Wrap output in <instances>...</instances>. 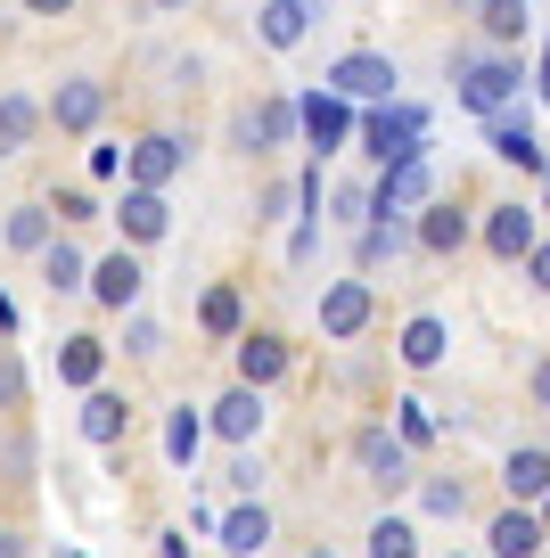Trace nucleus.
<instances>
[{
	"instance_id": "cd10ccee",
	"label": "nucleus",
	"mask_w": 550,
	"mask_h": 558,
	"mask_svg": "<svg viewBox=\"0 0 550 558\" xmlns=\"http://www.w3.org/2000/svg\"><path fill=\"white\" fill-rule=\"evenodd\" d=\"M34 99H17V90H9V99H0V157H17L25 140H34Z\"/></svg>"
},
{
	"instance_id": "9b49d317",
	"label": "nucleus",
	"mask_w": 550,
	"mask_h": 558,
	"mask_svg": "<svg viewBox=\"0 0 550 558\" xmlns=\"http://www.w3.org/2000/svg\"><path fill=\"white\" fill-rule=\"evenodd\" d=\"M223 444H247V436H263V386H230L223 402H214V418H206Z\"/></svg>"
},
{
	"instance_id": "6ab92c4d",
	"label": "nucleus",
	"mask_w": 550,
	"mask_h": 558,
	"mask_svg": "<svg viewBox=\"0 0 550 558\" xmlns=\"http://www.w3.org/2000/svg\"><path fill=\"white\" fill-rule=\"evenodd\" d=\"M41 288H50V296H74V288H91L83 246H67V239H50V246H41Z\"/></svg>"
},
{
	"instance_id": "bb28decb",
	"label": "nucleus",
	"mask_w": 550,
	"mask_h": 558,
	"mask_svg": "<svg viewBox=\"0 0 550 558\" xmlns=\"http://www.w3.org/2000/svg\"><path fill=\"white\" fill-rule=\"evenodd\" d=\"M99 362H107L99 337H67V353H58V378H67V386H99Z\"/></svg>"
},
{
	"instance_id": "72a5a7b5",
	"label": "nucleus",
	"mask_w": 550,
	"mask_h": 558,
	"mask_svg": "<svg viewBox=\"0 0 550 558\" xmlns=\"http://www.w3.org/2000/svg\"><path fill=\"white\" fill-rule=\"evenodd\" d=\"M395 436L403 444H428L435 436V411H428V402H395Z\"/></svg>"
},
{
	"instance_id": "2eb2a0df",
	"label": "nucleus",
	"mask_w": 550,
	"mask_h": 558,
	"mask_svg": "<svg viewBox=\"0 0 550 558\" xmlns=\"http://www.w3.org/2000/svg\"><path fill=\"white\" fill-rule=\"evenodd\" d=\"M91 296H99L107 313L140 304V263H132V255H107V263H91Z\"/></svg>"
},
{
	"instance_id": "aec40b11",
	"label": "nucleus",
	"mask_w": 550,
	"mask_h": 558,
	"mask_svg": "<svg viewBox=\"0 0 550 558\" xmlns=\"http://www.w3.org/2000/svg\"><path fill=\"white\" fill-rule=\"evenodd\" d=\"M493 157H501V165H517V173H550L542 140H534L526 123H510V116H493Z\"/></svg>"
},
{
	"instance_id": "a211bd4d",
	"label": "nucleus",
	"mask_w": 550,
	"mask_h": 558,
	"mask_svg": "<svg viewBox=\"0 0 550 558\" xmlns=\"http://www.w3.org/2000/svg\"><path fill=\"white\" fill-rule=\"evenodd\" d=\"M419 230H403L395 214H379V222H361V239H354V255H361V271H379V263H395L403 246H411Z\"/></svg>"
},
{
	"instance_id": "7c9ffc66",
	"label": "nucleus",
	"mask_w": 550,
	"mask_h": 558,
	"mask_svg": "<svg viewBox=\"0 0 550 558\" xmlns=\"http://www.w3.org/2000/svg\"><path fill=\"white\" fill-rule=\"evenodd\" d=\"M370 558H419V534L403 518H379L370 525Z\"/></svg>"
},
{
	"instance_id": "9d476101",
	"label": "nucleus",
	"mask_w": 550,
	"mask_h": 558,
	"mask_svg": "<svg viewBox=\"0 0 550 558\" xmlns=\"http://www.w3.org/2000/svg\"><path fill=\"white\" fill-rule=\"evenodd\" d=\"M321 329L328 337H361L370 329V279H337V288H328L321 296Z\"/></svg>"
},
{
	"instance_id": "6e6552de",
	"label": "nucleus",
	"mask_w": 550,
	"mask_h": 558,
	"mask_svg": "<svg viewBox=\"0 0 550 558\" xmlns=\"http://www.w3.org/2000/svg\"><path fill=\"white\" fill-rule=\"evenodd\" d=\"M501 493H510V501H542L550 493V444H517L510 460H501Z\"/></svg>"
},
{
	"instance_id": "f8f14e48",
	"label": "nucleus",
	"mask_w": 550,
	"mask_h": 558,
	"mask_svg": "<svg viewBox=\"0 0 550 558\" xmlns=\"http://www.w3.org/2000/svg\"><path fill=\"white\" fill-rule=\"evenodd\" d=\"M181 165H190V148H181V140H172V132L140 140V148H132V190H165V181L181 173Z\"/></svg>"
},
{
	"instance_id": "393cba45",
	"label": "nucleus",
	"mask_w": 550,
	"mask_h": 558,
	"mask_svg": "<svg viewBox=\"0 0 550 558\" xmlns=\"http://www.w3.org/2000/svg\"><path fill=\"white\" fill-rule=\"evenodd\" d=\"M444 345H452V337H444V320H435V313H419L411 329H403V362H411V369H435V362H444Z\"/></svg>"
},
{
	"instance_id": "f3484780",
	"label": "nucleus",
	"mask_w": 550,
	"mask_h": 558,
	"mask_svg": "<svg viewBox=\"0 0 550 558\" xmlns=\"http://www.w3.org/2000/svg\"><path fill=\"white\" fill-rule=\"evenodd\" d=\"M123 427H132V402L91 386V395H83V444H123Z\"/></svg>"
},
{
	"instance_id": "20e7f679",
	"label": "nucleus",
	"mask_w": 550,
	"mask_h": 558,
	"mask_svg": "<svg viewBox=\"0 0 550 558\" xmlns=\"http://www.w3.org/2000/svg\"><path fill=\"white\" fill-rule=\"evenodd\" d=\"M354 460H361V476H370L379 493H403V485H411V444L386 436V427H361V436H354Z\"/></svg>"
},
{
	"instance_id": "f257e3e1",
	"label": "nucleus",
	"mask_w": 550,
	"mask_h": 558,
	"mask_svg": "<svg viewBox=\"0 0 550 558\" xmlns=\"http://www.w3.org/2000/svg\"><path fill=\"white\" fill-rule=\"evenodd\" d=\"M361 148L379 157V173L403 165V157H419V148H428V107H395L386 99L379 116H361Z\"/></svg>"
},
{
	"instance_id": "473e14b6",
	"label": "nucleus",
	"mask_w": 550,
	"mask_h": 558,
	"mask_svg": "<svg viewBox=\"0 0 550 558\" xmlns=\"http://www.w3.org/2000/svg\"><path fill=\"white\" fill-rule=\"evenodd\" d=\"M198 320H206V337H239V296H230V288H214V296L198 304Z\"/></svg>"
},
{
	"instance_id": "c9c22d12",
	"label": "nucleus",
	"mask_w": 550,
	"mask_h": 558,
	"mask_svg": "<svg viewBox=\"0 0 550 558\" xmlns=\"http://www.w3.org/2000/svg\"><path fill=\"white\" fill-rule=\"evenodd\" d=\"M9 402H25V369L17 362H0V411H9Z\"/></svg>"
},
{
	"instance_id": "39448f33",
	"label": "nucleus",
	"mask_w": 550,
	"mask_h": 558,
	"mask_svg": "<svg viewBox=\"0 0 550 558\" xmlns=\"http://www.w3.org/2000/svg\"><path fill=\"white\" fill-rule=\"evenodd\" d=\"M395 58H379V50H354V58H337V66H328V90H337V99H395Z\"/></svg>"
},
{
	"instance_id": "ddd939ff",
	"label": "nucleus",
	"mask_w": 550,
	"mask_h": 558,
	"mask_svg": "<svg viewBox=\"0 0 550 558\" xmlns=\"http://www.w3.org/2000/svg\"><path fill=\"white\" fill-rule=\"evenodd\" d=\"M214 534H223V550H230V558H263V550H272V518H263V501L230 509V518L214 525Z\"/></svg>"
},
{
	"instance_id": "2f4dec72",
	"label": "nucleus",
	"mask_w": 550,
	"mask_h": 558,
	"mask_svg": "<svg viewBox=\"0 0 550 558\" xmlns=\"http://www.w3.org/2000/svg\"><path fill=\"white\" fill-rule=\"evenodd\" d=\"M9 246L41 255V246H50V214H41V206H17V214H9Z\"/></svg>"
},
{
	"instance_id": "4be33fe9",
	"label": "nucleus",
	"mask_w": 550,
	"mask_h": 558,
	"mask_svg": "<svg viewBox=\"0 0 550 558\" xmlns=\"http://www.w3.org/2000/svg\"><path fill=\"white\" fill-rule=\"evenodd\" d=\"M99 107H107L99 83H58L50 116H58V132H91V123H99Z\"/></svg>"
},
{
	"instance_id": "c03bdc74",
	"label": "nucleus",
	"mask_w": 550,
	"mask_h": 558,
	"mask_svg": "<svg viewBox=\"0 0 550 558\" xmlns=\"http://www.w3.org/2000/svg\"><path fill=\"white\" fill-rule=\"evenodd\" d=\"M0 558H17V550H9V534H0Z\"/></svg>"
},
{
	"instance_id": "1a4fd4ad",
	"label": "nucleus",
	"mask_w": 550,
	"mask_h": 558,
	"mask_svg": "<svg viewBox=\"0 0 550 558\" xmlns=\"http://www.w3.org/2000/svg\"><path fill=\"white\" fill-rule=\"evenodd\" d=\"M485 542H493V558H542V542H550V534H542V509H526V501L501 509Z\"/></svg>"
},
{
	"instance_id": "c85d7f7f",
	"label": "nucleus",
	"mask_w": 550,
	"mask_h": 558,
	"mask_svg": "<svg viewBox=\"0 0 550 558\" xmlns=\"http://www.w3.org/2000/svg\"><path fill=\"white\" fill-rule=\"evenodd\" d=\"M526 17H534V9H526V0H485V41H517V34H526Z\"/></svg>"
},
{
	"instance_id": "49530a36",
	"label": "nucleus",
	"mask_w": 550,
	"mask_h": 558,
	"mask_svg": "<svg viewBox=\"0 0 550 558\" xmlns=\"http://www.w3.org/2000/svg\"><path fill=\"white\" fill-rule=\"evenodd\" d=\"M542 214H550V206H542Z\"/></svg>"
},
{
	"instance_id": "c756f323",
	"label": "nucleus",
	"mask_w": 550,
	"mask_h": 558,
	"mask_svg": "<svg viewBox=\"0 0 550 558\" xmlns=\"http://www.w3.org/2000/svg\"><path fill=\"white\" fill-rule=\"evenodd\" d=\"M419 509H428V518H461L468 485H461V476H428V485H419Z\"/></svg>"
},
{
	"instance_id": "37998d69",
	"label": "nucleus",
	"mask_w": 550,
	"mask_h": 558,
	"mask_svg": "<svg viewBox=\"0 0 550 558\" xmlns=\"http://www.w3.org/2000/svg\"><path fill=\"white\" fill-rule=\"evenodd\" d=\"M156 9H190V0H156Z\"/></svg>"
},
{
	"instance_id": "5701e85b",
	"label": "nucleus",
	"mask_w": 550,
	"mask_h": 558,
	"mask_svg": "<svg viewBox=\"0 0 550 558\" xmlns=\"http://www.w3.org/2000/svg\"><path fill=\"white\" fill-rule=\"evenodd\" d=\"M296 123H304V107H296V99H263L255 116H247V140H255V148H288Z\"/></svg>"
},
{
	"instance_id": "f704fd0d",
	"label": "nucleus",
	"mask_w": 550,
	"mask_h": 558,
	"mask_svg": "<svg viewBox=\"0 0 550 558\" xmlns=\"http://www.w3.org/2000/svg\"><path fill=\"white\" fill-rule=\"evenodd\" d=\"M156 345H165V337H156V320H123V353H156Z\"/></svg>"
},
{
	"instance_id": "58836bf2",
	"label": "nucleus",
	"mask_w": 550,
	"mask_h": 558,
	"mask_svg": "<svg viewBox=\"0 0 550 558\" xmlns=\"http://www.w3.org/2000/svg\"><path fill=\"white\" fill-rule=\"evenodd\" d=\"M534 402H550V362H542V369H534Z\"/></svg>"
},
{
	"instance_id": "b1692460",
	"label": "nucleus",
	"mask_w": 550,
	"mask_h": 558,
	"mask_svg": "<svg viewBox=\"0 0 550 558\" xmlns=\"http://www.w3.org/2000/svg\"><path fill=\"white\" fill-rule=\"evenodd\" d=\"M288 369V345L279 337H239V386H272Z\"/></svg>"
},
{
	"instance_id": "4c0bfd02",
	"label": "nucleus",
	"mask_w": 550,
	"mask_h": 558,
	"mask_svg": "<svg viewBox=\"0 0 550 558\" xmlns=\"http://www.w3.org/2000/svg\"><path fill=\"white\" fill-rule=\"evenodd\" d=\"M25 9H34V17H67L74 0H25Z\"/></svg>"
},
{
	"instance_id": "dca6fc26",
	"label": "nucleus",
	"mask_w": 550,
	"mask_h": 558,
	"mask_svg": "<svg viewBox=\"0 0 550 558\" xmlns=\"http://www.w3.org/2000/svg\"><path fill=\"white\" fill-rule=\"evenodd\" d=\"M116 222H123V239H140V246L165 239V222H172V214H165V190H123Z\"/></svg>"
},
{
	"instance_id": "79ce46f5",
	"label": "nucleus",
	"mask_w": 550,
	"mask_h": 558,
	"mask_svg": "<svg viewBox=\"0 0 550 558\" xmlns=\"http://www.w3.org/2000/svg\"><path fill=\"white\" fill-rule=\"evenodd\" d=\"M534 509H542V534H550V493H542V501H534Z\"/></svg>"
},
{
	"instance_id": "0eeeda50",
	"label": "nucleus",
	"mask_w": 550,
	"mask_h": 558,
	"mask_svg": "<svg viewBox=\"0 0 550 558\" xmlns=\"http://www.w3.org/2000/svg\"><path fill=\"white\" fill-rule=\"evenodd\" d=\"M345 132H354V99H337V90H312V99H304V140L321 148V157H337Z\"/></svg>"
},
{
	"instance_id": "423d86ee",
	"label": "nucleus",
	"mask_w": 550,
	"mask_h": 558,
	"mask_svg": "<svg viewBox=\"0 0 550 558\" xmlns=\"http://www.w3.org/2000/svg\"><path fill=\"white\" fill-rule=\"evenodd\" d=\"M534 246H542V239H534V206H517V197H510V206L485 214V255H493V263H526Z\"/></svg>"
},
{
	"instance_id": "4468645a",
	"label": "nucleus",
	"mask_w": 550,
	"mask_h": 558,
	"mask_svg": "<svg viewBox=\"0 0 550 558\" xmlns=\"http://www.w3.org/2000/svg\"><path fill=\"white\" fill-rule=\"evenodd\" d=\"M304 25H312V0H263V9H255V34L272 41V50H296Z\"/></svg>"
},
{
	"instance_id": "412c9836",
	"label": "nucleus",
	"mask_w": 550,
	"mask_h": 558,
	"mask_svg": "<svg viewBox=\"0 0 550 558\" xmlns=\"http://www.w3.org/2000/svg\"><path fill=\"white\" fill-rule=\"evenodd\" d=\"M419 246H428V255H461V246H468V214L435 197V206L419 214Z\"/></svg>"
},
{
	"instance_id": "a19ab883",
	"label": "nucleus",
	"mask_w": 550,
	"mask_h": 558,
	"mask_svg": "<svg viewBox=\"0 0 550 558\" xmlns=\"http://www.w3.org/2000/svg\"><path fill=\"white\" fill-rule=\"evenodd\" d=\"M534 90H542V99H550V50H542V83H534Z\"/></svg>"
},
{
	"instance_id": "ea45409f",
	"label": "nucleus",
	"mask_w": 550,
	"mask_h": 558,
	"mask_svg": "<svg viewBox=\"0 0 550 558\" xmlns=\"http://www.w3.org/2000/svg\"><path fill=\"white\" fill-rule=\"evenodd\" d=\"M9 329H17V304H9V296H0V337H9Z\"/></svg>"
},
{
	"instance_id": "a878e982",
	"label": "nucleus",
	"mask_w": 550,
	"mask_h": 558,
	"mask_svg": "<svg viewBox=\"0 0 550 558\" xmlns=\"http://www.w3.org/2000/svg\"><path fill=\"white\" fill-rule=\"evenodd\" d=\"M198 444H206V418H198L190 402H181V411L165 418V460H172V469H190V460H198Z\"/></svg>"
},
{
	"instance_id": "7ed1b4c3",
	"label": "nucleus",
	"mask_w": 550,
	"mask_h": 558,
	"mask_svg": "<svg viewBox=\"0 0 550 558\" xmlns=\"http://www.w3.org/2000/svg\"><path fill=\"white\" fill-rule=\"evenodd\" d=\"M370 197H379V214H395V222H403V214H428V206H435V165H428V148H419V157H403V165H386Z\"/></svg>"
},
{
	"instance_id": "f03ea898",
	"label": "nucleus",
	"mask_w": 550,
	"mask_h": 558,
	"mask_svg": "<svg viewBox=\"0 0 550 558\" xmlns=\"http://www.w3.org/2000/svg\"><path fill=\"white\" fill-rule=\"evenodd\" d=\"M517 83H526L517 58H461V107H468V116H510Z\"/></svg>"
},
{
	"instance_id": "a18cd8bd",
	"label": "nucleus",
	"mask_w": 550,
	"mask_h": 558,
	"mask_svg": "<svg viewBox=\"0 0 550 558\" xmlns=\"http://www.w3.org/2000/svg\"><path fill=\"white\" fill-rule=\"evenodd\" d=\"M312 558H328V550H312Z\"/></svg>"
},
{
	"instance_id": "e433bc0d",
	"label": "nucleus",
	"mask_w": 550,
	"mask_h": 558,
	"mask_svg": "<svg viewBox=\"0 0 550 558\" xmlns=\"http://www.w3.org/2000/svg\"><path fill=\"white\" fill-rule=\"evenodd\" d=\"M526 271H534V288H542V296H550V239H542V246H534V255H526Z\"/></svg>"
}]
</instances>
